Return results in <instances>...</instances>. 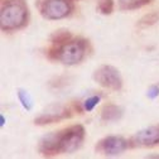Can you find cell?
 <instances>
[{
  "label": "cell",
  "instance_id": "obj_18",
  "mask_svg": "<svg viewBox=\"0 0 159 159\" xmlns=\"http://www.w3.org/2000/svg\"><path fill=\"white\" fill-rule=\"evenodd\" d=\"M4 124H5V117L2 115V116H0V125L4 126Z\"/></svg>",
  "mask_w": 159,
  "mask_h": 159
},
{
  "label": "cell",
  "instance_id": "obj_17",
  "mask_svg": "<svg viewBox=\"0 0 159 159\" xmlns=\"http://www.w3.org/2000/svg\"><path fill=\"white\" fill-rule=\"evenodd\" d=\"M148 97L149 98H155L158 95H159V87L158 86H152L149 90H148Z\"/></svg>",
  "mask_w": 159,
  "mask_h": 159
},
{
  "label": "cell",
  "instance_id": "obj_10",
  "mask_svg": "<svg viewBox=\"0 0 159 159\" xmlns=\"http://www.w3.org/2000/svg\"><path fill=\"white\" fill-rule=\"evenodd\" d=\"M123 116V109L116 105H106L101 111V119L104 121H116Z\"/></svg>",
  "mask_w": 159,
  "mask_h": 159
},
{
  "label": "cell",
  "instance_id": "obj_16",
  "mask_svg": "<svg viewBox=\"0 0 159 159\" xmlns=\"http://www.w3.org/2000/svg\"><path fill=\"white\" fill-rule=\"evenodd\" d=\"M98 102H100V96H91V97H89L87 100L85 101V104H84L85 110H86V111H92L93 107H95Z\"/></svg>",
  "mask_w": 159,
  "mask_h": 159
},
{
  "label": "cell",
  "instance_id": "obj_2",
  "mask_svg": "<svg viewBox=\"0 0 159 159\" xmlns=\"http://www.w3.org/2000/svg\"><path fill=\"white\" fill-rule=\"evenodd\" d=\"M87 43L85 39H71L62 46H54L48 49V57L52 59H58L65 65L72 66L77 65L84 59L86 54Z\"/></svg>",
  "mask_w": 159,
  "mask_h": 159
},
{
  "label": "cell",
  "instance_id": "obj_7",
  "mask_svg": "<svg viewBox=\"0 0 159 159\" xmlns=\"http://www.w3.org/2000/svg\"><path fill=\"white\" fill-rule=\"evenodd\" d=\"M134 147H154L159 144V125L149 126L136 133L130 140Z\"/></svg>",
  "mask_w": 159,
  "mask_h": 159
},
{
  "label": "cell",
  "instance_id": "obj_5",
  "mask_svg": "<svg viewBox=\"0 0 159 159\" xmlns=\"http://www.w3.org/2000/svg\"><path fill=\"white\" fill-rule=\"evenodd\" d=\"M71 4L67 0H47L42 5L41 13L49 20H57L66 18L71 13Z\"/></svg>",
  "mask_w": 159,
  "mask_h": 159
},
{
  "label": "cell",
  "instance_id": "obj_14",
  "mask_svg": "<svg viewBox=\"0 0 159 159\" xmlns=\"http://www.w3.org/2000/svg\"><path fill=\"white\" fill-rule=\"evenodd\" d=\"M18 97H19V101L22 102V105H23V107L25 109V110H30L32 109V106H33V101H32V97H30V95L27 92V91H24V90H18Z\"/></svg>",
  "mask_w": 159,
  "mask_h": 159
},
{
  "label": "cell",
  "instance_id": "obj_4",
  "mask_svg": "<svg viewBox=\"0 0 159 159\" xmlns=\"http://www.w3.org/2000/svg\"><path fill=\"white\" fill-rule=\"evenodd\" d=\"M93 78L98 85L110 90L117 91L123 86V78L120 76V72L112 66L105 65L101 66L100 68H97L93 73Z\"/></svg>",
  "mask_w": 159,
  "mask_h": 159
},
{
  "label": "cell",
  "instance_id": "obj_8",
  "mask_svg": "<svg viewBox=\"0 0 159 159\" xmlns=\"http://www.w3.org/2000/svg\"><path fill=\"white\" fill-rule=\"evenodd\" d=\"M72 115V111L66 107V106H61V105H53L49 106V109L47 111H44L42 115H39L35 119V124L37 125H46V124H52L59 120H63L66 117H70Z\"/></svg>",
  "mask_w": 159,
  "mask_h": 159
},
{
  "label": "cell",
  "instance_id": "obj_1",
  "mask_svg": "<svg viewBox=\"0 0 159 159\" xmlns=\"http://www.w3.org/2000/svg\"><path fill=\"white\" fill-rule=\"evenodd\" d=\"M28 22V8L24 0H9L0 11V27L3 30L23 28Z\"/></svg>",
  "mask_w": 159,
  "mask_h": 159
},
{
  "label": "cell",
  "instance_id": "obj_6",
  "mask_svg": "<svg viewBox=\"0 0 159 159\" xmlns=\"http://www.w3.org/2000/svg\"><path fill=\"white\" fill-rule=\"evenodd\" d=\"M129 147V143L121 136H107L98 142L96 145V150L105 155L114 157L124 153Z\"/></svg>",
  "mask_w": 159,
  "mask_h": 159
},
{
  "label": "cell",
  "instance_id": "obj_11",
  "mask_svg": "<svg viewBox=\"0 0 159 159\" xmlns=\"http://www.w3.org/2000/svg\"><path fill=\"white\" fill-rule=\"evenodd\" d=\"M150 0H119V8L121 10H134L147 5Z\"/></svg>",
  "mask_w": 159,
  "mask_h": 159
},
{
  "label": "cell",
  "instance_id": "obj_12",
  "mask_svg": "<svg viewBox=\"0 0 159 159\" xmlns=\"http://www.w3.org/2000/svg\"><path fill=\"white\" fill-rule=\"evenodd\" d=\"M158 20H159V11L154 10L149 14H145L140 20L138 22V27L139 28H147V27H150V25L155 24Z\"/></svg>",
  "mask_w": 159,
  "mask_h": 159
},
{
  "label": "cell",
  "instance_id": "obj_15",
  "mask_svg": "<svg viewBox=\"0 0 159 159\" xmlns=\"http://www.w3.org/2000/svg\"><path fill=\"white\" fill-rule=\"evenodd\" d=\"M97 9L101 14H105V15L111 14L114 10V0H100Z\"/></svg>",
  "mask_w": 159,
  "mask_h": 159
},
{
  "label": "cell",
  "instance_id": "obj_9",
  "mask_svg": "<svg viewBox=\"0 0 159 159\" xmlns=\"http://www.w3.org/2000/svg\"><path fill=\"white\" fill-rule=\"evenodd\" d=\"M61 138H62V130L49 133L46 136H43L38 147L39 153L46 157L59 154L61 153Z\"/></svg>",
  "mask_w": 159,
  "mask_h": 159
},
{
  "label": "cell",
  "instance_id": "obj_3",
  "mask_svg": "<svg viewBox=\"0 0 159 159\" xmlns=\"http://www.w3.org/2000/svg\"><path fill=\"white\" fill-rule=\"evenodd\" d=\"M85 139V129L82 125H72L62 130L61 153H73L82 145Z\"/></svg>",
  "mask_w": 159,
  "mask_h": 159
},
{
  "label": "cell",
  "instance_id": "obj_13",
  "mask_svg": "<svg viewBox=\"0 0 159 159\" xmlns=\"http://www.w3.org/2000/svg\"><path fill=\"white\" fill-rule=\"evenodd\" d=\"M71 39H72V35H71L70 32H67V30H58L54 34H52L51 42L54 46H62L66 42L71 41Z\"/></svg>",
  "mask_w": 159,
  "mask_h": 159
}]
</instances>
